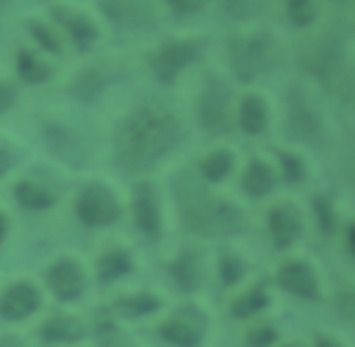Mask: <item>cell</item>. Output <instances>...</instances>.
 Masks as SVG:
<instances>
[{
    "label": "cell",
    "mask_w": 355,
    "mask_h": 347,
    "mask_svg": "<svg viewBox=\"0 0 355 347\" xmlns=\"http://www.w3.org/2000/svg\"><path fill=\"white\" fill-rule=\"evenodd\" d=\"M186 139L189 122L183 111L161 94H141L116 114L108 150L122 175L141 178L169 161L186 144Z\"/></svg>",
    "instance_id": "1"
},
{
    "label": "cell",
    "mask_w": 355,
    "mask_h": 347,
    "mask_svg": "<svg viewBox=\"0 0 355 347\" xmlns=\"http://www.w3.org/2000/svg\"><path fill=\"white\" fill-rule=\"evenodd\" d=\"M288 64L327 103L355 111V31L341 22H319L288 44Z\"/></svg>",
    "instance_id": "2"
},
{
    "label": "cell",
    "mask_w": 355,
    "mask_h": 347,
    "mask_svg": "<svg viewBox=\"0 0 355 347\" xmlns=\"http://www.w3.org/2000/svg\"><path fill=\"white\" fill-rule=\"evenodd\" d=\"M169 197L178 222L200 239H230L250 230V214L233 200L202 183L194 169H178L169 178Z\"/></svg>",
    "instance_id": "3"
},
{
    "label": "cell",
    "mask_w": 355,
    "mask_h": 347,
    "mask_svg": "<svg viewBox=\"0 0 355 347\" xmlns=\"http://www.w3.org/2000/svg\"><path fill=\"white\" fill-rule=\"evenodd\" d=\"M219 53H222V67H225L222 72L239 89H252L275 78L288 64L286 39L269 25L230 28L219 39Z\"/></svg>",
    "instance_id": "4"
},
{
    "label": "cell",
    "mask_w": 355,
    "mask_h": 347,
    "mask_svg": "<svg viewBox=\"0 0 355 347\" xmlns=\"http://www.w3.org/2000/svg\"><path fill=\"white\" fill-rule=\"evenodd\" d=\"M280 125L288 144L297 150L324 153L336 142L327 100L297 75L286 78L280 86Z\"/></svg>",
    "instance_id": "5"
},
{
    "label": "cell",
    "mask_w": 355,
    "mask_h": 347,
    "mask_svg": "<svg viewBox=\"0 0 355 347\" xmlns=\"http://www.w3.org/2000/svg\"><path fill=\"white\" fill-rule=\"evenodd\" d=\"M211 44V36L194 31L164 33L144 50V69L161 89H175L189 72L205 64Z\"/></svg>",
    "instance_id": "6"
},
{
    "label": "cell",
    "mask_w": 355,
    "mask_h": 347,
    "mask_svg": "<svg viewBox=\"0 0 355 347\" xmlns=\"http://www.w3.org/2000/svg\"><path fill=\"white\" fill-rule=\"evenodd\" d=\"M236 100L239 86L219 67L202 69L191 100V119L200 133H205L208 139L230 136L236 130Z\"/></svg>",
    "instance_id": "7"
},
{
    "label": "cell",
    "mask_w": 355,
    "mask_h": 347,
    "mask_svg": "<svg viewBox=\"0 0 355 347\" xmlns=\"http://www.w3.org/2000/svg\"><path fill=\"white\" fill-rule=\"evenodd\" d=\"M128 78H130V67L122 58H111V56L86 58L80 67H75L67 75L64 94L80 108H94L111 92H116Z\"/></svg>",
    "instance_id": "8"
},
{
    "label": "cell",
    "mask_w": 355,
    "mask_h": 347,
    "mask_svg": "<svg viewBox=\"0 0 355 347\" xmlns=\"http://www.w3.org/2000/svg\"><path fill=\"white\" fill-rule=\"evenodd\" d=\"M94 17L114 36H153L166 19L155 0H94Z\"/></svg>",
    "instance_id": "9"
},
{
    "label": "cell",
    "mask_w": 355,
    "mask_h": 347,
    "mask_svg": "<svg viewBox=\"0 0 355 347\" xmlns=\"http://www.w3.org/2000/svg\"><path fill=\"white\" fill-rule=\"evenodd\" d=\"M36 133H39L44 150L53 158H58L61 164H67V167H83L89 161L92 139L83 130V125L75 122L72 117L55 114V111L42 114L39 122H36Z\"/></svg>",
    "instance_id": "10"
},
{
    "label": "cell",
    "mask_w": 355,
    "mask_h": 347,
    "mask_svg": "<svg viewBox=\"0 0 355 347\" xmlns=\"http://www.w3.org/2000/svg\"><path fill=\"white\" fill-rule=\"evenodd\" d=\"M47 19L58 28L67 50H75L78 56H92L100 42H103V25L100 19L94 17V11H86L80 6H72V3H50L47 6Z\"/></svg>",
    "instance_id": "11"
},
{
    "label": "cell",
    "mask_w": 355,
    "mask_h": 347,
    "mask_svg": "<svg viewBox=\"0 0 355 347\" xmlns=\"http://www.w3.org/2000/svg\"><path fill=\"white\" fill-rule=\"evenodd\" d=\"M72 214H75V219L83 228L97 230V228L116 225L122 219V214H125V205H122L119 194L108 183H103V180H86L75 192Z\"/></svg>",
    "instance_id": "12"
},
{
    "label": "cell",
    "mask_w": 355,
    "mask_h": 347,
    "mask_svg": "<svg viewBox=\"0 0 355 347\" xmlns=\"http://www.w3.org/2000/svg\"><path fill=\"white\" fill-rule=\"evenodd\" d=\"M130 219L141 239H164V200L153 180H136L130 189Z\"/></svg>",
    "instance_id": "13"
},
{
    "label": "cell",
    "mask_w": 355,
    "mask_h": 347,
    "mask_svg": "<svg viewBox=\"0 0 355 347\" xmlns=\"http://www.w3.org/2000/svg\"><path fill=\"white\" fill-rule=\"evenodd\" d=\"M158 336L172 347H200L208 336V316L197 303H186L158 325Z\"/></svg>",
    "instance_id": "14"
},
{
    "label": "cell",
    "mask_w": 355,
    "mask_h": 347,
    "mask_svg": "<svg viewBox=\"0 0 355 347\" xmlns=\"http://www.w3.org/2000/svg\"><path fill=\"white\" fill-rule=\"evenodd\" d=\"M266 230H269L275 250L288 253L291 247H297L305 236V217H302L300 205L291 200L272 203L266 208Z\"/></svg>",
    "instance_id": "15"
},
{
    "label": "cell",
    "mask_w": 355,
    "mask_h": 347,
    "mask_svg": "<svg viewBox=\"0 0 355 347\" xmlns=\"http://www.w3.org/2000/svg\"><path fill=\"white\" fill-rule=\"evenodd\" d=\"M44 280H47V289L64 300V303H72V300H80L86 294V286H89V275H86V266L72 258V255H61L55 258L47 269H44Z\"/></svg>",
    "instance_id": "16"
},
{
    "label": "cell",
    "mask_w": 355,
    "mask_h": 347,
    "mask_svg": "<svg viewBox=\"0 0 355 347\" xmlns=\"http://www.w3.org/2000/svg\"><path fill=\"white\" fill-rule=\"evenodd\" d=\"M275 283H277L286 294H291V297H297V300L316 303V300L322 297L319 272H316L313 264L305 261V258H288V261H283V264L277 266V272H275Z\"/></svg>",
    "instance_id": "17"
},
{
    "label": "cell",
    "mask_w": 355,
    "mask_h": 347,
    "mask_svg": "<svg viewBox=\"0 0 355 347\" xmlns=\"http://www.w3.org/2000/svg\"><path fill=\"white\" fill-rule=\"evenodd\" d=\"M275 108L269 97L258 89H244L239 92L236 100V130L244 136H263L272 128Z\"/></svg>",
    "instance_id": "18"
},
{
    "label": "cell",
    "mask_w": 355,
    "mask_h": 347,
    "mask_svg": "<svg viewBox=\"0 0 355 347\" xmlns=\"http://www.w3.org/2000/svg\"><path fill=\"white\" fill-rule=\"evenodd\" d=\"M11 72L19 86H47L58 75V61L42 56L31 44H17L11 56Z\"/></svg>",
    "instance_id": "19"
},
{
    "label": "cell",
    "mask_w": 355,
    "mask_h": 347,
    "mask_svg": "<svg viewBox=\"0 0 355 347\" xmlns=\"http://www.w3.org/2000/svg\"><path fill=\"white\" fill-rule=\"evenodd\" d=\"M166 275L175 283L178 291L194 294L205 283V258L202 250L197 247H180L169 261H166Z\"/></svg>",
    "instance_id": "20"
},
{
    "label": "cell",
    "mask_w": 355,
    "mask_h": 347,
    "mask_svg": "<svg viewBox=\"0 0 355 347\" xmlns=\"http://www.w3.org/2000/svg\"><path fill=\"white\" fill-rule=\"evenodd\" d=\"M42 308V291L31 280H17L0 294V316L8 322H19L33 316Z\"/></svg>",
    "instance_id": "21"
},
{
    "label": "cell",
    "mask_w": 355,
    "mask_h": 347,
    "mask_svg": "<svg viewBox=\"0 0 355 347\" xmlns=\"http://www.w3.org/2000/svg\"><path fill=\"white\" fill-rule=\"evenodd\" d=\"M277 3L280 0H214V8L233 28H252V25H266Z\"/></svg>",
    "instance_id": "22"
},
{
    "label": "cell",
    "mask_w": 355,
    "mask_h": 347,
    "mask_svg": "<svg viewBox=\"0 0 355 347\" xmlns=\"http://www.w3.org/2000/svg\"><path fill=\"white\" fill-rule=\"evenodd\" d=\"M239 186L247 197L252 200H263L269 197L277 186H280V178H277V169L269 158L263 155H250L247 164L241 167V175H239Z\"/></svg>",
    "instance_id": "23"
},
{
    "label": "cell",
    "mask_w": 355,
    "mask_h": 347,
    "mask_svg": "<svg viewBox=\"0 0 355 347\" xmlns=\"http://www.w3.org/2000/svg\"><path fill=\"white\" fill-rule=\"evenodd\" d=\"M22 28H25V39H28L25 44H31L33 50H39L42 56H47L53 61H58V58L67 56V44H64L58 28L47 19V14H42V17H25Z\"/></svg>",
    "instance_id": "24"
},
{
    "label": "cell",
    "mask_w": 355,
    "mask_h": 347,
    "mask_svg": "<svg viewBox=\"0 0 355 347\" xmlns=\"http://www.w3.org/2000/svg\"><path fill=\"white\" fill-rule=\"evenodd\" d=\"M11 192H14L17 205L25 208V211H33V214H42V211L55 208V203L61 197L58 189L50 180H42V178H33V175L19 178Z\"/></svg>",
    "instance_id": "25"
},
{
    "label": "cell",
    "mask_w": 355,
    "mask_h": 347,
    "mask_svg": "<svg viewBox=\"0 0 355 347\" xmlns=\"http://www.w3.org/2000/svg\"><path fill=\"white\" fill-rule=\"evenodd\" d=\"M194 172H197V178L202 183L219 186L236 172V153L230 147H211L197 158Z\"/></svg>",
    "instance_id": "26"
},
{
    "label": "cell",
    "mask_w": 355,
    "mask_h": 347,
    "mask_svg": "<svg viewBox=\"0 0 355 347\" xmlns=\"http://www.w3.org/2000/svg\"><path fill=\"white\" fill-rule=\"evenodd\" d=\"M94 272H97L100 286H111V283H116V280H122L125 275L133 272V253L122 244H111L97 255Z\"/></svg>",
    "instance_id": "27"
},
{
    "label": "cell",
    "mask_w": 355,
    "mask_h": 347,
    "mask_svg": "<svg viewBox=\"0 0 355 347\" xmlns=\"http://www.w3.org/2000/svg\"><path fill=\"white\" fill-rule=\"evenodd\" d=\"M277 8L283 14V22L294 33H305V31H313L322 22L324 0H280Z\"/></svg>",
    "instance_id": "28"
},
{
    "label": "cell",
    "mask_w": 355,
    "mask_h": 347,
    "mask_svg": "<svg viewBox=\"0 0 355 347\" xmlns=\"http://www.w3.org/2000/svg\"><path fill=\"white\" fill-rule=\"evenodd\" d=\"M272 164L277 169L280 183H286V186H302V183H308L311 169H308L305 155L297 147H275V161Z\"/></svg>",
    "instance_id": "29"
},
{
    "label": "cell",
    "mask_w": 355,
    "mask_h": 347,
    "mask_svg": "<svg viewBox=\"0 0 355 347\" xmlns=\"http://www.w3.org/2000/svg\"><path fill=\"white\" fill-rule=\"evenodd\" d=\"M83 322L72 314H53L44 319V325L39 328V336L50 344H72L83 339Z\"/></svg>",
    "instance_id": "30"
},
{
    "label": "cell",
    "mask_w": 355,
    "mask_h": 347,
    "mask_svg": "<svg viewBox=\"0 0 355 347\" xmlns=\"http://www.w3.org/2000/svg\"><path fill=\"white\" fill-rule=\"evenodd\" d=\"M269 303H272V297H269L266 286H263V283H255V286H250L247 291H241V294H236V297L230 300V314H233L236 319H252V316H258Z\"/></svg>",
    "instance_id": "31"
},
{
    "label": "cell",
    "mask_w": 355,
    "mask_h": 347,
    "mask_svg": "<svg viewBox=\"0 0 355 347\" xmlns=\"http://www.w3.org/2000/svg\"><path fill=\"white\" fill-rule=\"evenodd\" d=\"M164 17L175 22H194L214 8V0H155Z\"/></svg>",
    "instance_id": "32"
},
{
    "label": "cell",
    "mask_w": 355,
    "mask_h": 347,
    "mask_svg": "<svg viewBox=\"0 0 355 347\" xmlns=\"http://www.w3.org/2000/svg\"><path fill=\"white\" fill-rule=\"evenodd\" d=\"M311 214H313V222L322 236H333L338 230V208L330 194H324V192L311 194Z\"/></svg>",
    "instance_id": "33"
},
{
    "label": "cell",
    "mask_w": 355,
    "mask_h": 347,
    "mask_svg": "<svg viewBox=\"0 0 355 347\" xmlns=\"http://www.w3.org/2000/svg\"><path fill=\"white\" fill-rule=\"evenodd\" d=\"M114 308L130 319H139V316H147V314H155L161 308V297L153 294V291H136V294H122Z\"/></svg>",
    "instance_id": "34"
},
{
    "label": "cell",
    "mask_w": 355,
    "mask_h": 347,
    "mask_svg": "<svg viewBox=\"0 0 355 347\" xmlns=\"http://www.w3.org/2000/svg\"><path fill=\"white\" fill-rule=\"evenodd\" d=\"M216 275H219L222 286H233L247 275V261L236 250H222L216 258Z\"/></svg>",
    "instance_id": "35"
},
{
    "label": "cell",
    "mask_w": 355,
    "mask_h": 347,
    "mask_svg": "<svg viewBox=\"0 0 355 347\" xmlns=\"http://www.w3.org/2000/svg\"><path fill=\"white\" fill-rule=\"evenodd\" d=\"M17 103H19V83L11 75L0 72V117H6Z\"/></svg>",
    "instance_id": "36"
},
{
    "label": "cell",
    "mask_w": 355,
    "mask_h": 347,
    "mask_svg": "<svg viewBox=\"0 0 355 347\" xmlns=\"http://www.w3.org/2000/svg\"><path fill=\"white\" fill-rule=\"evenodd\" d=\"M277 328L275 325H258L255 330L247 333V347H272L277 341Z\"/></svg>",
    "instance_id": "37"
},
{
    "label": "cell",
    "mask_w": 355,
    "mask_h": 347,
    "mask_svg": "<svg viewBox=\"0 0 355 347\" xmlns=\"http://www.w3.org/2000/svg\"><path fill=\"white\" fill-rule=\"evenodd\" d=\"M336 311H338L344 319L355 322V286H347V289H341V291L336 294Z\"/></svg>",
    "instance_id": "38"
},
{
    "label": "cell",
    "mask_w": 355,
    "mask_h": 347,
    "mask_svg": "<svg viewBox=\"0 0 355 347\" xmlns=\"http://www.w3.org/2000/svg\"><path fill=\"white\" fill-rule=\"evenodd\" d=\"M19 164V153H17V147H11V144H6L3 139H0V180L6 178V175H11V169Z\"/></svg>",
    "instance_id": "39"
},
{
    "label": "cell",
    "mask_w": 355,
    "mask_h": 347,
    "mask_svg": "<svg viewBox=\"0 0 355 347\" xmlns=\"http://www.w3.org/2000/svg\"><path fill=\"white\" fill-rule=\"evenodd\" d=\"M344 247H347V253L355 258V219H349V222L344 225Z\"/></svg>",
    "instance_id": "40"
},
{
    "label": "cell",
    "mask_w": 355,
    "mask_h": 347,
    "mask_svg": "<svg viewBox=\"0 0 355 347\" xmlns=\"http://www.w3.org/2000/svg\"><path fill=\"white\" fill-rule=\"evenodd\" d=\"M313 347H344V344H341L336 336H330V333H316Z\"/></svg>",
    "instance_id": "41"
},
{
    "label": "cell",
    "mask_w": 355,
    "mask_h": 347,
    "mask_svg": "<svg viewBox=\"0 0 355 347\" xmlns=\"http://www.w3.org/2000/svg\"><path fill=\"white\" fill-rule=\"evenodd\" d=\"M8 230H11V222H8V214L0 208V244L6 242V236H8Z\"/></svg>",
    "instance_id": "42"
},
{
    "label": "cell",
    "mask_w": 355,
    "mask_h": 347,
    "mask_svg": "<svg viewBox=\"0 0 355 347\" xmlns=\"http://www.w3.org/2000/svg\"><path fill=\"white\" fill-rule=\"evenodd\" d=\"M0 347H25L19 336H0Z\"/></svg>",
    "instance_id": "43"
},
{
    "label": "cell",
    "mask_w": 355,
    "mask_h": 347,
    "mask_svg": "<svg viewBox=\"0 0 355 347\" xmlns=\"http://www.w3.org/2000/svg\"><path fill=\"white\" fill-rule=\"evenodd\" d=\"M347 175H349V183H352V189H355V147H352L349 161H347Z\"/></svg>",
    "instance_id": "44"
},
{
    "label": "cell",
    "mask_w": 355,
    "mask_h": 347,
    "mask_svg": "<svg viewBox=\"0 0 355 347\" xmlns=\"http://www.w3.org/2000/svg\"><path fill=\"white\" fill-rule=\"evenodd\" d=\"M17 0H0V11H6V8H11Z\"/></svg>",
    "instance_id": "45"
},
{
    "label": "cell",
    "mask_w": 355,
    "mask_h": 347,
    "mask_svg": "<svg viewBox=\"0 0 355 347\" xmlns=\"http://www.w3.org/2000/svg\"><path fill=\"white\" fill-rule=\"evenodd\" d=\"M286 347H300V344H286Z\"/></svg>",
    "instance_id": "46"
},
{
    "label": "cell",
    "mask_w": 355,
    "mask_h": 347,
    "mask_svg": "<svg viewBox=\"0 0 355 347\" xmlns=\"http://www.w3.org/2000/svg\"><path fill=\"white\" fill-rule=\"evenodd\" d=\"M50 3H58V0H50Z\"/></svg>",
    "instance_id": "47"
}]
</instances>
